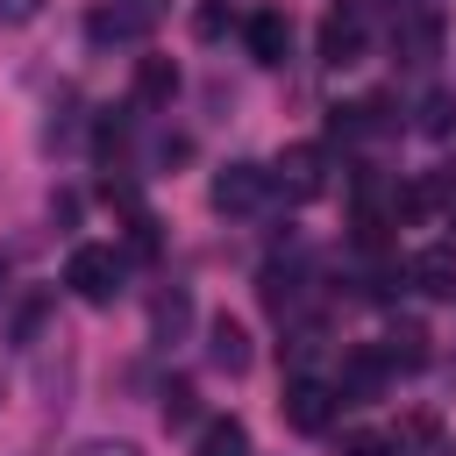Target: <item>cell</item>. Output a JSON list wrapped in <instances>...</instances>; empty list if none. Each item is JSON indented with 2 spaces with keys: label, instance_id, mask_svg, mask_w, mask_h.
<instances>
[{
  "label": "cell",
  "instance_id": "1",
  "mask_svg": "<svg viewBox=\"0 0 456 456\" xmlns=\"http://www.w3.org/2000/svg\"><path fill=\"white\" fill-rule=\"evenodd\" d=\"M64 285H71V299H86V306H114L121 285H128V256H121L114 242H78V249L64 256Z\"/></svg>",
  "mask_w": 456,
  "mask_h": 456
},
{
  "label": "cell",
  "instance_id": "11",
  "mask_svg": "<svg viewBox=\"0 0 456 456\" xmlns=\"http://www.w3.org/2000/svg\"><path fill=\"white\" fill-rule=\"evenodd\" d=\"M207 363L228 370V378H242V370H249V328L228 321V314H214V321H207Z\"/></svg>",
  "mask_w": 456,
  "mask_h": 456
},
{
  "label": "cell",
  "instance_id": "17",
  "mask_svg": "<svg viewBox=\"0 0 456 456\" xmlns=\"http://www.w3.org/2000/svg\"><path fill=\"white\" fill-rule=\"evenodd\" d=\"M157 413H164V428H192V420H200V392L178 378V385H164V406H157Z\"/></svg>",
  "mask_w": 456,
  "mask_h": 456
},
{
  "label": "cell",
  "instance_id": "5",
  "mask_svg": "<svg viewBox=\"0 0 456 456\" xmlns=\"http://www.w3.org/2000/svg\"><path fill=\"white\" fill-rule=\"evenodd\" d=\"M335 406H342V392L328 385V378H292L285 385V399H278V413H285V428H299V435H321L328 420H335Z\"/></svg>",
  "mask_w": 456,
  "mask_h": 456
},
{
  "label": "cell",
  "instance_id": "4",
  "mask_svg": "<svg viewBox=\"0 0 456 456\" xmlns=\"http://www.w3.org/2000/svg\"><path fill=\"white\" fill-rule=\"evenodd\" d=\"M207 200H214L221 214H256L264 200H278V192H271V164H249V157L221 164L214 185H207Z\"/></svg>",
  "mask_w": 456,
  "mask_h": 456
},
{
  "label": "cell",
  "instance_id": "9",
  "mask_svg": "<svg viewBox=\"0 0 456 456\" xmlns=\"http://www.w3.org/2000/svg\"><path fill=\"white\" fill-rule=\"evenodd\" d=\"M356 57H363V14H356V7H328V14H321V64L342 71V64H356Z\"/></svg>",
  "mask_w": 456,
  "mask_h": 456
},
{
  "label": "cell",
  "instance_id": "14",
  "mask_svg": "<svg viewBox=\"0 0 456 456\" xmlns=\"http://www.w3.org/2000/svg\"><path fill=\"white\" fill-rule=\"evenodd\" d=\"M192 456H249L242 420H207V428H200V442H192Z\"/></svg>",
  "mask_w": 456,
  "mask_h": 456
},
{
  "label": "cell",
  "instance_id": "16",
  "mask_svg": "<svg viewBox=\"0 0 456 456\" xmlns=\"http://www.w3.org/2000/svg\"><path fill=\"white\" fill-rule=\"evenodd\" d=\"M185 321H192V299L171 285V292H157V306H150V328L171 342V335H185Z\"/></svg>",
  "mask_w": 456,
  "mask_h": 456
},
{
  "label": "cell",
  "instance_id": "10",
  "mask_svg": "<svg viewBox=\"0 0 456 456\" xmlns=\"http://www.w3.org/2000/svg\"><path fill=\"white\" fill-rule=\"evenodd\" d=\"M392 128V100H349V107H328V135L335 142H363V135H385Z\"/></svg>",
  "mask_w": 456,
  "mask_h": 456
},
{
  "label": "cell",
  "instance_id": "13",
  "mask_svg": "<svg viewBox=\"0 0 456 456\" xmlns=\"http://www.w3.org/2000/svg\"><path fill=\"white\" fill-rule=\"evenodd\" d=\"M178 93V64L171 57H135V107H171Z\"/></svg>",
  "mask_w": 456,
  "mask_h": 456
},
{
  "label": "cell",
  "instance_id": "2",
  "mask_svg": "<svg viewBox=\"0 0 456 456\" xmlns=\"http://www.w3.org/2000/svg\"><path fill=\"white\" fill-rule=\"evenodd\" d=\"M271 192H278L285 207L321 200V192H328V150H321V142H292V150L271 164Z\"/></svg>",
  "mask_w": 456,
  "mask_h": 456
},
{
  "label": "cell",
  "instance_id": "23",
  "mask_svg": "<svg viewBox=\"0 0 456 456\" xmlns=\"http://www.w3.org/2000/svg\"><path fill=\"white\" fill-rule=\"evenodd\" d=\"M0 278H7V264H0Z\"/></svg>",
  "mask_w": 456,
  "mask_h": 456
},
{
  "label": "cell",
  "instance_id": "15",
  "mask_svg": "<svg viewBox=\"0 0 456 456\" xmlns=\"http://www.w3.org/2000/svg\"><path fill=\"white\" fill-rule=\"evenodd\" d=\"M392 50H399V57H413V64H420V57H435V14H406V21L392 28Z\"/></svg>",
  "mask_w": 456,
  "mask_h": 456
},
{
  "label": "cell",
  "instance_id": "19",
  "mask_svg": "<svg viewBox=\"0 0 456 456\" xmlns=\"http://www.w3.org/2000/svg\"><path fill=\"white\" fill-rule=\"evenodd\" d=\"M335 456H392V442L363 428V435H342V449H335Z\"/></svg>",
  "mask_w": 456,
  "mask_h": 456
},
{
  "label": "cell",
  "instance_id": "22",
  "mask_svg": "<svg viewBox=\"0 0 456 456\" xmlns=\"http://www.w3.org/2000/svg\"><path fill=\"white\" fill-rule=\"evenodd\" d=\"M71 456H142V449H135V442H78Z\"/></svg>",
  "mask_w": 456,
  "mask_h": 456
},
{
  "label": "cell",
  "instance_id": "3",
  "mask_svg": "<svg viewBox=\"0 0 456 456\" xmlns=\"http://www.w3.org/2000/svg\"><path fill=\"white\" fill-rule=\"evenodd\" d=\"M157 21H164V0H100L86 14V36L107 50V43H142Z\"/></svg>",
  "mask_w": 456,
  "mask_h": 456
},
{
  "label": "cell",
  "instance_id": "7",
  "mask_svg": "<svg viewBox=\"0 0 456 456\" xmlns=\"http://www.w3.org/2000/svg\"><path fill=\"white\" fill-rule=\"evenodd\" d=\"M385 378H392V363L363 342V349H349L342 356V378H335V392H342V406H363V399H378L385 392Z\"/></svg>",
  "mask_w": 456,
  "mask_h": 456
},
{
  "label": "cell",
  "instance_id": "20",
  "mask_svg": "<svg viewBox=\"0 0 456 456\" xmlns=\"http://www.w3.org/2000/svg\"><path fill=\"white\" fill-rule=\"evenodd\" d=\"M192 28H200V36H207V43H214V36H221V28H228V7H221V0H207V7H200V14H192Z\"/></svg>",
  "mask_w": 456,
  "mask_h": 456
},
{
  "label": "cell",
  "instance_id": "12",
  "mask_svg": "<svg viewBox=\"0 0 456 456\" xmlns=\"http://www.w3.org/2000/svg\"><path fill=\"white\" fill-rule=\"evenodd\" d=\"M378 356H385L392 370H420V363H428V328H420V321H392L385 342H378Z\"/></svg>",
  "mask_w": 456,
  "mask_h": 456
},
{
  "label": "cell",
  "instance_id": "18",
  "mask_svg": "<svg viewBox=\"0 0 456 456\" xmlns=\"http://www.w3.org/2000/svg\"><path fill=\"white\" fill-rule=\"evenodd\" d=\"M413 128H420V135H449V128H456V100H449V93H428L420 114H413Z\"/></svg>",
  "mask_w": 456,
  "mask_h": 456
},
{
  "label": "cell",
  "instance_id": "6",
  "mask_svg": "<svg viewBox=\"0 0 456 456\" xmlns=\"http://www.w3.org/2000/svg\"><path fill=\"white\" fill-rule=\"evenodd\" d=\"M406 285L428 299H456V242H428L406 256Z\"/></svg>",
  "mask_w": 456,
  "mask_h": 456
},
{
  "label": "cell",
  "instance_id": "21",
  "mask_svg": "<svg viewBox=\"0 0 456 456\" xmlns=\"http://www.w3.org/2000/svg\"><path fill=\"white\" fill-rule=\"evenodd\" d=\"M43 14V0H0V21L7 28H21V21H36Z\"/></svg>",
  "mask_w": 456,
  "mask_h": 456
},
{
  "label": "cell",
  "instance_id": "8",
  "mask_svg": "<svg viewBox=\"0 0 456 456\" xmlns=\"http://www.w3.org/2000/svg\"><path fill=\"white\" fill-rule=\"evenodd\" d=\"M242 43H249L256 64H285V57H292V21H285V7H256V14L242 21Z\"/></svg>",
  "mask_w": 456,
  "mask_h": 456
}]
</instances>
